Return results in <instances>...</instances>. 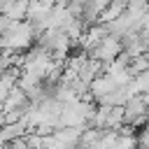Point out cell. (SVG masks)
Instances as JSON below:
<instances>
[{"instance_id":"6da1fadb","label":"cell","mask_w":149,"mask_h":149,"mask_svg":"<svg viewBox=\"0 0 149 149\" xmlns=\"http://www.w3.org/2000/svg\"><path fill=\"white\" fill-rule=\"evenodd\" d=\"M37 37H40V33H37V28H35L33 23H28V21H19V23H14L12 30H7V33L0 35V47H2V51L26 54L28 49L35 47L33 42H35Z\"/></svg>"},{"instance_id":"7a4b0ae2","label":"cell","mask_w":149,"mask_h":149,"mask_svg":"<svg viewBox=\"0 0 149 149\" xmlns=\"http://www.w3.org/2000/svg\"><path fill=\"white\" fill-rule=\"evenodd\" d=\"M121 54H123V42H121L119 37L109 35V37H105L102 44L91 54V58H95V61L102 63V65H109V63H114Z\"/></svg>"},{"instance_id":"3957f363","label":"cell","mask_w":149,"mask_h":149,"mask_svg":"<svg viewBox=\"0 0 149 149\" xmlns=\"http://www.w3.org/2000/svg\"><path fill=\"white\" fill-rule=\"evenodd\" d=\"M28 0H0V16H7L12 21H26L28 19Z\"/></svg>"},{"instance_id":"277c9868","label":"cell","mask_w":149,"mask_h":149,"mask_svg":"<svg viewBox=\"0 0 149 149\" xmlns=\"http://www.w3.org/2000/svg\"><path fill=\"white\" fill-rule=\"evenodd\" d=\"M116 88H119V86H116V84H114V81H112V79H109L105 72H102V74H100L98 79H93V84L88 86V95L93 98V102H100L102 98L112 95Z\"/></svg>"},{"instance_id":"5b68a950","label":"cell","mask_w":149,"mask_h":149,"mask_svg":"<svg viewBox=\"0 0 149 149\" xmlns=\"http://www.w3.org/2000/svg\"><path fill=\"white\" fill-rule=\"evenodd\" d=\"M28 133H30V130H28V126H26L23 121L7 123V126H2V144H12V142H16V140H23Z\"/></svg>"}]
</instances>
